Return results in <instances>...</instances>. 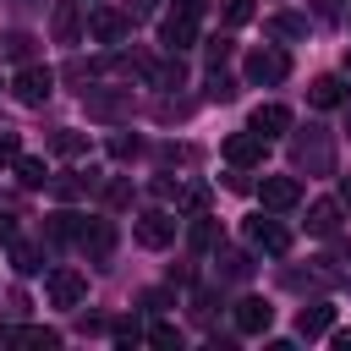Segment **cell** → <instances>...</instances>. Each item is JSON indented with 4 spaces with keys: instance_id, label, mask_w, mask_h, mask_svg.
<instances>
[{
    "instance_id": "obj_1",
    "label": "cell",
    "mask_w": 351,
    "mask_h": 351,
    "mask_svg": "<svg viewBox=\"0 0 351 351\" xmlns=\"http://www.w3.org/2000/svg\"><path fill=\"white\" fill-rule=\"evenodd\" d=\"M291 170L296 176H335V132L329 126L291 132Z\"/></svg>"
},
{
    "instance_id": "obj_2",
    "label": "cell",
    "mask_w": 351,
    "mask_h": 351,
    "mask_svg": "<svg viewBox=\"0 0 351 351\" xmlns=\"http://www.w3.org/2000/svg\"><path fill=\"white\" fill-rule=\"evenodd\" d=\"M82 110L99 126H126L137 115V99H132V88H82Z\"/></svg>"
},
{
    "instance_id": "obj_3",
    "label": "cell",
    "mask_w": 351,
    "mask_h": 351,
    "mask_svg": "<svg viewBox=\"0 0 351 351\" xmlns=\"http://www.w3.org/2000/svg\"><path fill=\"white\" fill-rule=\"evenodd\" d=\"M197 16H203V0H176V11L159 22V44H165L170 55L192 49V44H197Z\"/></svg>"
},
{
    "instance_id": "obj_4",
    "label": "cell",
    "mask_w": 351,
    "mask_h": 351,
    "mask_svg": "<svg viewBox=\"0 0 351 351\" xmlns=\"http://www.w3.org/2000/svg\"><path fill=\"white\" fill-rule=\"evenodd\" d=\"M241 71H247V82H252V88H274V82H285V77H291V55H285V49H274V44H263V49H252V55H247V66H241Z\"/></svg>"
},
{
    "instance_id": "obj_5",
    "label": "cell",
    "mask_w": 351,
    "mask_h": 351,
    "mask_svg": "<svg viewBox=\"0 0 351 351\" xmlns=\"http://www.w3.org/2000/svg\"><path fill=\"white\" fill-rule=\"evenodd\" d=\"M11 93H16V104H27V110H38L49 93H55V71L49 66H38V60H27L16 77H11Z\"/></svg>"
},
{
    "instance_id": "obj_6",
    "label": "cell",
    "mask_w": 351,
    "mask_h": 351,
    "mask_svg": "<svg viewBox=\"0 0 351 351\" xmlns=\"http://www.w3.org/2000/svg\"><path fill=\"white\" fill-rule=\"evenodd\" d=\"M132 236H137V247L159 252V247H170V241H176V214H165V208H148V214H137Z\"/></svg>"
},
{
    "instance_id": "obj_7",
    "label": "cell",
    "mask_w": 351,
    "mask_h": 351,
    "mask_svg": "<svg viewBox=\"0 0 351 351\" xmlns=\"http://www.w3.org/2000/svg\"><path fill=\"white\" fill-rule=\"evenodd\" d=\"M247 247L252 252H269V258H285L291 252V230L280 219H263L258 214V219H247Z\"/></svg>"
},
{
    "instance_id": "obj_8",
    "label": "cell",
    "mask_w": 351,
    "mask_h": 351,
    "mask_svg": "<svg viewBox=\"0 0 351 351\" xmlns=\"http://www.w3.org/2000/svg\"><path fill=\"white\" fill-rule=\"evenodd\" d=\"M77 247L88 252V263H104L115 252V219H88L82 214V230H77Z\"/></svg>"
},
{
    "instance_id": "obj_9",
    "label": "cell",
    "mask_w": 351,
    "mask_h": 351,
    "mask_svg": "<svg viewBox=\"0 0 351 351\" xmlns=\"http://www.w3.org/2000/svg\"><path fill=\"white\" fill-rule=\"evenodd\" d=\"M44 291H49V307H82L88 280H82L77 269H49V274H44Z\"/></svg>"
},
{
    "instance_id": "obj_10",
    "label": "cell",
    "mask_w": 351,
    "mask_h": 351,
    "mask_svg": "<svg viewBox=\"0 0 351 351\" xmlns=\"http://www.w3.org/2000/svg\"><path fill=\"white\" fill-rule=\"evenodd\" d=\"M88 33H93L99 44H126V38H132V11H115V5H99V11L88 16Z\"/></svg>"
},
{
    "instance_id": "obj_11",
    "label": "cell",
    "mask_w": 351,
    "mask_h": 351,
    "mask_svg": "<svg viewBox=\"0 0 351 351\" xmlns=\"http://www.w3.org/2000/svg\"><path fill=\"white\" fill-rule=\"evenodd\" d=\"M263 154H269V143L247 126V132H230L225 137V159L236 165V170H252V165H263Z\"/></svg>"
},
{
    "instance_id": "obj_12",
    "label": "cell",
    "mask_w": 351,
    "mask_h": 351,
    "mask_svg": "<svg viewBox=\"0 0 351 351\" xmlns=\"http://www.w3.org/2000/svg\"><path fill=\"white\" fill-rule=\"evenodd\" d=\"M258 197H263V208H269V214H285V208H296V203H302V181H296V176H263Z\"/></svg>"
},
{
    "instance_id": "obj_13",
    "label": "cell",
    "mask_w": 351,
    "mask_h": 351,
    "mask_svg": "<svg viewBox=\"0 0 351 351\" xmlns=\"http://www.w3.org/2000/svg\"><path fill=\"white\" fill-rule=\"evenodd\" d=\"M230 318H236V335H269V324H274V307H269L263 296H241Z\"/></svg>"
},
{
    "instance_id": "obj_14",
    "label": "cell",
    "mask_w": 351,
    "mask_h": 351,
    "mask_svg": "<svg viewBox=\"0 0 351 351\" xmlns=\"http://www.w3.org/2000/svg\"><path fill=\"white\" fill-rule=\"evenodd\" d=\"M55 203H77V197H88V192H99V181H93V170H66V176H49V186H44Z\"/></svg>"
},
{
    "instance_id": "obj_15",
    "label": "cell",
    "mask_w": 351,
    "mask_h": 351,
    "mask_svg": "<svg viewBox=\"0 0 351 351\" xmlns=\"http://www.w3.org/2000/svg\"><path fill=\"white\" fill-rule=\"evenodd\" d=\"M307 104L313 110H340V104H351V88H346V77H313V88H307Z\"/></svg>"
},
{
    "instance_id": "obj_16",
    "label": "cell",
    "mask_w": 351,
    "mask_h": 351,
    "mask_svg": "<svg viewBox=\"0 0 351 351\" xmlns=\"http://www.w3.org/2000/svg\"><path fill=\"white\" fill-rule=\"evenodd\" d=\"M49 27H55V44H82V11H77V0H55Z\"/></svg>"
},
{
    "instance_id": "obj_17",
    "label": "cell",
    "mask_w": 351,
    "mask_h": 351,
    "mask_svg": "<svg viewBox=\"0 0 351 351\" xmlns=\"http://www.w3.org/2000/svg\"><path fill=\"white\" fill-rule=\"evenodd\" d=\"M335 329V307L329 302H307L302 313H296V335L302 340H318V335H329Z\"/></svg>"
},
{
    "instance_id": "obj_18",
    "label": "cell",
    "mask_w": 351,
    "mask_h": 351,
    "mask_svg": "<svg viewBox=\"0 0 351 351\" xmlns=\"http://www.w3.org/2000/svg\"><path fill=\"white\" fill-rule=\"evenodd\" d=\"M247 126H252V132H258V137L269 143V137H280V132H291V110H285V104H258Z\"/></svg>"
},
{
    "instance_id": "obj_19",
    "label": "cell",
    "mask_w": 351,
    "mask_h": 351,
    "mask_svg": "<svg viewBox=\"0 0 351 351\" xmlns=\"http://www.w3.org/2000/svg\"><path fill=\"white\" fill-rule=\"evenodd\" d=\"M77 230H82V214H71V208H60V214H49V219H44V241H49V247L77 241Z\"/></svg>"
},
{
    "instance_id": "obj_20",
    "label": "cell",
    "mask_w": 351,
    "mask_h": 351,
    "mask_svg": "<svg viewBox=\"0 0 351 351\" xmlns=\"http://www.w3.org/2000/svg\"><path fill=\"white\" fill-rule=\"evenodd\" d=\"M307 230H313V236H335V230H340V203H335V197H318V203L307 208Z\"/></svg>"
},
{
    "instance_id": "obj_21",
    "label": "cell",
    "mask_w": 351,
    "mask_h": 351,
    "mask_svg": "<svg viewBox=\"0 0 351 351\" xmlns=\"http://www.w3.org/2000/svg\"><path fill=\"white\" fill-rule=\"evenodd\" d=\"M5 247H11V269H16V274H38V269H44V247H38V241H16V236H11Z\"/></svg>"
},
{
    "instance_id": "obj_22",
    "label": "cell",
    "mask_w": 351,
    "mask_h": 351,
    "mask_svg": "<svg viewBox=\"0 0 351 351\" xmlns=\"http://www.w3.org/2000/svg\"><path fill=\"white\" fill-rule=\"evenodd\" d=\"M269 38H280V44H291V38H307V16L274 11V16H269Z\"/></svg>"
},
{
    "instance_id": "obj_23",
    "label": "cell",
    "mask_w": 351,
    "mask_h": 351,
    "mask_svg": "<svg viewBox=\"0 0 351 351\" xmlns=\"http://www.w3.org/2000/svg\"><path fill=\"white\" fill-rule=\"evenodd\" d=\"M186 115H192V99H181V93H170V88L154 99V121H186Z\"/></svg>"
},
{
    "instance_id": "obj_24",
    "label": "cell",
    "mask_w": 351,
    "mask_h": 351,
    "mask_svg": "<svg viewBox=\"0 0 351 351\" xmlns=\"http://www.w3.org/2000/svg\"><path fill=\"white\" fill-rule=\"evenodd\" d=\"M11 170H16V181H22V186H49V165H44V159L16 154V159H11Z\"/></svg>"
},
{
    "instance_id": "obj_25",
    "label": "cell",
    "mask_w": 351,
    "mask_h": 351,
    "mask_svg": "<svg viewBox=\"0 0 351 351\" xmlns=\"http://www.w3.org/2000/svg\"><path fill=\"white\" fill-rule=\"evenodd\" d=\"M214 274H219V280H247V274H252V258H247V252H225V247H219Z\"/></svg>"
},
{
    "instance_id": "obj_26",
    "label": "cell",
    "mask_w": 351,
    "mask_h": 351,
    "mask_svg": "<svg viewBox=\"0 0 351 351\" xmlns=\"http://www.w3.org/2000/svg\"><path fill=\"white\" fill-rule=\"evenodd\" d=\"M11 340H16V346H33V351H55V346H60V335H55V329H44V324L11 329Z\"/></svg>"
},
{
    "instance_id": "obj_27",
    "label": "cell",
    "mask_w": 351,
    "mask_h": 351,
    "mask_svg": "<svg viewBox=\"0 0 351 351\" xmlns=\"http://www.w3.org/2000/svg\"><path fill=\"white\" fill-rule=\"evenodd\" d=\"M208 99L214 104H230L236 99V77H225V66H208Z\"/></svg>"
},
{
    "instance_id": "obj_28",
    "label": "cell",
    "mask_w": 351,
    "mask_h": 351,
    "mask_svg": "<svg viewBox=\"0 0 351 351\" xmlns=\"http://www.w3.org/2000/svg\"><path fill=\"white\" fill-rule=\"evenodd\" d=\"M192 247H197V252H208V247H219V219H208V214H197V219H192Z\"/></svg>"
},
{
    "instance_id": "obj_29",
    "label": "cell",
    "mask_w": 351,
    "mask_h": 351,
    "mask_svg": "<svg viewBox=\"0 0 351 351\" xmlns=\"http://www.w3.org/2000/svg\"><path fill=\"white\" fill-rule=\"evenodd\" d=\"M33 44H38L33 33H11V38H0V49H5L16 66H27V60H33Z\"/></svg>"
},
{
    "instance_id": "obj_30",
    "label": "cell",
    "mask_w": 351,
    "mask_h": 351,
    "mask_svg": "<svg viewBox=\"0 0 351 351\" xmlns=\"http://www.w3.org/2000/svg\"><path fill=\"white\" fill-rule=\"evenodd\" d=\"M148 346H159V351H181V329H176V324H154V329H148Z\"/></svg>"
},
{
    "instance_id": "obj_31",
    "label": "cell",
    "mask_w": 351,
    "mask_h": 351,
    "mask_svg": "<svg viewBox=\"0 0 351 351\" xmlns=\"http://www.w3.org/2000/svg\"><path fill=\"white\" fill-rule=\"evenodd\" d=\"M49 148H55V154H71V159H77V154L88 148V137H77V132H55V137H49Z\"/></svg>"
},
{
    "instance_id": "obj_32",
    "label": "cell",
    "mask_w": 351,
    "mask_h": 351,
    "mask_svg": "<svg viewBox=\"0 0 351 351\" xmlns=\"http://www.w3.org/2000/svg\"><path fill=\"white\" fill-rule=\"evenodd\" d=\"M110 154H115V159H137V154H143V143H137V137H126V132H115V137H110Z\"/></svg>"
},
{
    "instance_id": "obj_33",
    "label": "cell",
    "mask_w": 351,
    "mask_h": 351,
    "mask_svg": "<svg viewBox=\"0 0 351 351\" xmlns=\"http://www.w3.org/2000/svg\"><path fill=\"white\" fill-rule=\"evenodd\" d=\"M252 11H258L252 0H225V22H230V27H241V22H252Z\"/></svg>"
},
{
    "instance_id": "obj_34",
    "label": "cell",
    "mask_w": 351,
    "mask_h": 351,
    "mask_svg": "<svg viewBox=\"0 0 351 351\" xmlns=\"http://www.w3.org/2000/svg\"><path fill=\"white\" fill-rule=\"evenodd\" d=\"M176 203H181V208H192V214H203V208H208V186H186Z\"/></svg>"
},
{
    "instance_id": "obj_35",
    "label": "cell",
    "mask_w": 351,
    "mask_h": 351,
    "mask_svg": "<svg viewBox=\"0 0 351 351\" xmlns=\"http://www.w3.org/2000/svg\"><path fill=\"white\" fill-rule=\"evenodd\" d=\"M110 335H115L121 346H137V340H143V329H137V318H121V324H110Z\"/></svg>"
},
{
    "instance_id": "obj_36",
    "label": "cell",
    "mask_w": 351,
    "mask_h": 351,
    "mask_svg": "<svg viewBox=\"0 0 351 351\" xmlns=\"http://www.w3.org/2000/svg\"><path fill=\"white\" fill-rule=\"evenodd\" d=\"M230 49H236L230 38H208V49H203V55H208V66H225V60H230Z\"/></svg>"
},
{
    "instance_id": "obj_37",
    "label": "cell",
    "mask_w": 351,
    "mask_h": 351,
    "mask_svg": "<svg viewBox=\"0 0 351 351\" xmlns=\"http://www.w3.org/2000/svg\"><path fill=\"white\" fill-rule=\"evenodd\" d=\"M104 203H110V208L132 203V181H110V186H104Z\"/></svg>"
},
{
    "instance_id": "obj_38",
    "label": "cell",
    "mask_w": 351,
    "mask_h": 351,
    "mask_svg": "<svg viewBox=\"0 0 351 351\" xmlns=\"http://www.w3.org/2000/svg\"><path fill=\"white\" fill-rule=\"evenodd\" d=\"M16 154H22V137H16V132H0V170H5Z\"/></svg>"
},
{
    "instance_id": "obj_39",
    "label": "cell",
    "mask_w": 351,
    "mask_h": 351,
    "mask_svg": "<svg viewBox=\"0 0 351 351\" xmlns=\"http://www.w3.org/2000/svg\"><path fill=\"white\" fill-rule=\"evenodd\" d=\"M126 11H132V22H137V16H154L159 0H126Z\"/></svg>"
},
{
    "instance_id": "obj_40",
    "label": "cell",
    "mask_w": 351,
    "mask_h": 351,
    "mask_svg": "<svg viewBox=\"0 0 351 351\" xmlns=\"http://www.w3.org/2000/svg\"><path fill=\"white\" fill-rule=\"evenodd\" d=\"M11 5V16H33V11H44V0H5Z\"/></svg>"
},
{
    "instance_id": "obj_41",
    "label": "cell",
    "mask_w": 351,
    "mask_h": 351,
    "mask_svg": "<svg viewBox=\"0 0 351 351\" xmlns=\"http://www.w3.org/2000/svg\"><path fill=\"white\" fill-rule=\"evenodd\" d=\"M159 159H165V165H186V159H192V148H159Z\"/></svg>"
},
{
    "instance_id": "obj_42",
    "label": "cell",
    "mask_w": 351,
    "mask_h": 351,
    "mask_svg": "<svg viewBox=\"0 0 351 351\" xmlns=\"http://www.w3.org/2000/svg\"><path fill=\"white\" fill-rule=\"evenodd\" d=\"M340 263H346V269H335V274H340V285H351V241L340 247Z\"/></svg>"
},
{
    "instance_id": "obj_43",
    "label": "cell",
    "mask_w": 351,
    "mask_h": 351,
    "mask_svg": "<svg viewBox=\"0 0 351 351\" xmlns=\"http://www.w3.org/2000/svg\"><path fill=\"white\" fill-rule=\"evenodd\" d=\"M11 236H16V219H11L5 208H0V241H11Z\"/></svg>"
},
{
    "instance_id": "obj_44",
    "label": "cell",
    "mask_w": 351,
    "mask_h": 351,
    "mask_svg": "<svg viewBox=\"0 0 351 351\" xmlns=\"http://www.w3.org/2000/svg\"><path fill=\"white\" fill-rule=\"evenodd\" d=\"M329 340H335V351H351V329H335Z\"/></svg>"
},
{
    "instance_id": "obj_45",
    "label": "cell",
    "mask_w": 351,
    "mask_h": 351,
    "mask_svg": "<svg viewBox=\"0 0 351 351\" xmlns=\"http://www.w3.org/2000/svg\"><path fill=\"white\" fill-rule=\"evenodd\" d=\"M340 203H351V176H340Z\"/></svg>"
},
{
    "instance_id": "obj_46",
    "label": "cell",
    "mask_w": 351,
    "mask_h": 351,
    "mask_svg": "<svg viewBox=\"0 0 351 351\" xmlns=\"http://www.w3.org/2000/svg\"><path fill=\"white\" fill-rule=\"evenodd\" d=\"M0 340H11V329H5V324H0Z\"/></svg>"
},
{
    "instance_id": "obj_47",
    "label": "cell",
    "mask_w": 351,
    "mask_h": 351,
    "mask_svg": "<svg viewBox=\"0 0 351 351\" xmlns=\"http://www.w3.org/2000/svg\"><path fill=\"white\" fill-rule=\"evenodd\" d=\"M346 132H351V110H346Z\"/></svg>"
},
{
    "instance_id": "obj_48",
    "label": "cell",
    "mask_w": 351,
    "mask_h": 351,
    "mask_svg": "<svg viewBox=\"0 0 351 351\" xmlns=\"http://www.w3.org/2000/svg\"><path fill=\"white\" fill-rule=\"evenodd\" d=\"M346 71H351V49H346Z\"/></svg>"
}]
</instances>
